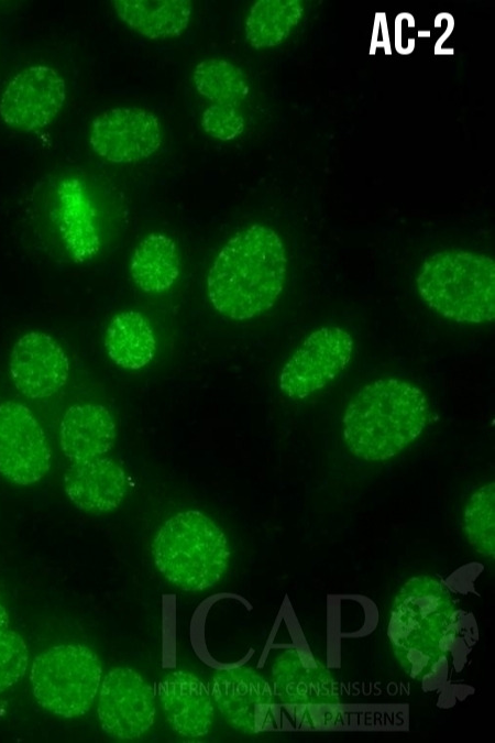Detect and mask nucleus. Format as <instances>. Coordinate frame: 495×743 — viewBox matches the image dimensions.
I'll use <instances>...</instances> for the list:
<instances>
[{"mask_svg":"<svg viewBox=\"0 0 495 743\" xmlns=\"http://www.w3.org/2000/svg\"><path fill=\"white\" fill-rule=\"evenodd\" d=\"M287 265L282 237L268 226L249 225L232 234L213 259L207 274V297L226 318L253 319L278 301Z\"/></svg>","mask_w":495,"mask_h":743,"instance_id":"1","label":"nucleus"},{"mask_svg":"<svg viewBox=\"0 0 495 743\" xmlns=\"http://www.w3.org/2000/svg\"><path fill=\"white\" fill-rule=\"evenodd\" d=\"M430 403L421 387L399 378L364 384L342 415V439L356 458L383 462L414 444L426 429Z\"/></svg>","mask_w":495,"mask_h":743,"instance_id":"2","label":"nucleus"},{"mask_svg":"<svg viewBox=\"0 0 495 743\" xmlns=\"http://www.w3.org/2000/svg\"><path fill=\"white\" fill-rule=\"evenodd\" d=\"M457 604L446 586L430 576H415L398 591L388 634L405 673L425 680L438 673L457 640Z\"/></svg>","mask_w":495,"mask_h":743,"instance_id":"3","label":"nucleus"},{"mask_svg":"<svg viewBox=\"0 0 495 743\" xmlns=\"http://www.w3.org/2000/svg\"><path fill=\"white\" fill-rule=\"evenodd\" d=\"M416 289L438 316L463 325L495 319V261L463 249H446L427 256L419 266Z\"/></svg>","mask_w":495,"mask_h":743,"instance_id":"4","label":"nucleus"},{"mask_svg":"<svg viewBox=\"0 0 495 743\" xmlns=\"http://www.w3.org/2000/svg\"><path fill=\"white\" fill-rule=\"evenodd\" d=\"M151 554L158 572L174 587L201 592L226 575L231 549L222 528L198 510L182 511L156 531Z\"/></svg>","mask_w":495,"mask_h":743,"instance_id":"5","label":"nucleus"},{"mask_svg":"<svg viewBox=\"0 0 495 743\" xmlns=\"http://www.w3.org/2000/svg\"><path fill=\"white\" fill-rule=\"evenodd\" d=\"M29 678L40 707L53 715L74 719L90 710L102 679V664L84 644H61L33 659Z\"/></svg>","mask_w":495,"mask_h":743,"instance_id":"6","label":"nucleus"},{"mask_svg":"<svg viewBox=\"0 0 495 743\" xmlns=\"http://www.w3.org/2000/svg\"><path fill=\"white\" fill-rule=\"evenodd\" d=\"M272 679L278 699L300 724L321 730L340 722L337 682L310 654L297 648L282 651L273 662Z\"/></svg>","mask_w":495,"mask_h":743,"instance_id":"7","label":"nucleus"},{"mask_svg":"<svg viewBox=\"0 0 495 743\" xmlns=\"http://www.w3.org/2000/svg\"><path fill=\"white\" fill-rule=\"evenodd\" d=\"M353 352L354 339L345 328L322 326L312 330L282 367L279 391L293 401L314 395L346 369Z\"/></svg>","mask_w":495,"mask_h":743,"instance_id":"8","label":"nucleus"},{"mask_svg":"<svg viewBox=\"0 0 495 743\" xmlns=\"http://www.w3.org/2000/svg\"><path fill=\"white\" fill-rule=\"evenodd\" d=\"M91 151L112 164H131L154 155L164 141L161 119L141 107H116L92 118L88 125Z\"/></svg>","mask_w":495,"mask_h":743,"instance_id":"9","label":"nucleus"},{"mask_svg":"<svg viewBox=\"0 0 495 743\" xmlns=\"http://www.w3.org/2000/svg\"><path fill=\"white\" fill-rule=\"evenodd\" d=\"M66 98V81L57 69L44 64L30 65L4 86L0 119L14 131L34 133L55 121Z\"/></svg>","mask_w":495,"mask_h":743,"instance_id":"10","label":"nucleus"},{"mask_svg":"<svg viewBox=\"0 0 495 743\" xmlns=\"http://www.w3.org/2000/svg\"><path fill=\"white\" fill-rule=\"evenodd\" d=\"M52 467L46 435L25 405L0 404V474L9 482L28 487L41 481Z\"/></svg>","mask_w":495,"mask_h":743,"instance_id":"11","label":"nucleus"},{"mask_svg":"<svg viewBox=\"0 0 495 743\" xmlns=\"http://www.w3.org/2000/svg\"><path fill=\"white\" fill-rule=\"evenodd\" d=\"M155 699L150 684L133 668H111L101 679L97 714L102 731L111 739H140L155 720Z\"/></svg>","mask_w":495,"mask_h":743,"instance_id":"12","label":"nucleus"},{"mask_svg":"<svg viewBox=\"0 0 495 743\" xmlns=\"http://www.w3.org/2000/svg\"><path fill=\"white\" fill-rule=\"evenodd\" d=\"M211 695L227 723L240 732L262 733L274 723L271 686L250 667L217 670L211 679Z\"/></svg>","mask_w":495,"mask_h":743,"instance_id":"13","label":"nucleus"},{"mask_svg":"<svg viewBox=\"0 0 495 743\" xmlns=\"http://www.w3.org/2000/svg\"><path fill=\"white\" fill-rule=\"evenodd\" d=\"M9 375L15 389L31 400L56 394L67 382L69 359L51 335L31 330L13 345L9 357Z\"/></svg>","mask_w":495,"mask_h":743,"instance_id":"14","label":"nucleus"},{"mask_svg":"<svg viewBox=\"0 0 495 743\" xmlns=\"http://www.w3.org/2000/svg\"><path fill=\"white\" fill-rule=\"evenodd\" d=\"M69 501L80 511L103 515L116 511L129 491V477L117 460L100 456L74 461L63 476Z\"/></svg>","mask_w":495,"mask_h":743,"instance_id":"15","label":"nucleus"},{"mask_svg":"<svg viewBox=\"0 0 495 743\" xmlns=\"http://www.w3.org/2000/svg\"><path fill=\"white\" fill-rule=\"evenodd\" d=\"M55 223L72 260L82 263L98 254L101 238L97 210L78 177L63 178L56 188Z\"/></svg>","mask_w":495,"mask_h":743,"instance_id":"16","label":"nucleus"},{"mask_svg":"<svg viewBox=\"0 0 495 743\" xmlns=\"http://www.w3.org/2000/svg\"><path fill=\"white\" fill-rule=\"evenodd\" d=\"M160 702L170 729L189 739L208 734L215 718L211 696L193 673L172 670L160 684Z\"/></svg>","mask_w":495,"mask_h":743,"instance_id":"17","label":"nucleus"},{"mask_svg":"<svg viewBox=\"0 0 495 743\" xmlns=\"http://www.w3.org/2000/svg\"><path fill=\"white\" fill-rule=\"evenodd\" d=\"M117 425L110 411L94 403L75 404L67 408L59 424V445L72 461L105 456L117 439Z\"/></svg>","mask_w":495,"mask_h":743,"instance_id":"18","label":"nucleus"},{"mask_svg":"<svg viewBox=\"0 0 495 743\" xmlns=\"http://www.w3.org/2000/svg\"><path fill=\"white\" fill-rule=\"evenodd\" d=\"M110 3L124 25L151 41L180 36L193 14L189 0H113Z\"/></svg>","mask_w":495,"mask_h":743,"instance_id":"19","label":"nucleus"},{"mask_svg":"<svg viewBox=\"0 0 495 743\" xmlns=\"http://www.w3.org/2000/svg\"><path fill=\"white\" fill-rule=\"evenodd\" d=\"M129 272L134 285L147 294H162L180 274V251L176 241L162 232H151L134 248Z\"/></svg>","mask_w":495,"mask_h":743,"instance_id":"20","label":"nucleus"},{"mask_svg":"<svg viewBox=\"0 0 495 743\" xmlns=\"http://www.w3.org/2000/svg\"><path fill=\"white\" fill-rule=\"evenodd\" d=\"M106 352L118 367L136 371L155 357L156 337L148 319L136 310L117 313L109 321L103 338Z\"/></svg>","mask_w":495,"mask_h":743,"instance_id":"21","label":"nucleus"},{"mask_svg":"<svg viewBox=\"0 0 495 743\" xmlns=\"http://www.w3.org/2000/svg\"><path fill=\"white\" fill-rule=\"evenodd\" d=\"M305 8L299 0H257L244 20V37L256 51L283 44L299 24Z\"/></svg>","mask_w":495,"mask_h":743,"instance_id":"22","label":"nucleus"},{"mask_svg":"<svg viewBox=\"0 0 495 743\" xmlns=\"http://www.w3.org/2000/svg\"><path fill=\"white\" fill-rule=\"evenodd\" d=\"M191 83L197 94L212 105L237 108L248 98L251 89L245 72L219 56L199 61L193 68Z\"/></svg>","mask_w":495,"mask_h":743,"instance_id":"23","label":"nucleus"},{"mask_svg":"<svg viewBox=\"0 0 495 743\" xmlns=\"http://www.w3.org/2000/svg\"><path fill=\"white\" fill-rule=\"evenodd\" d=\"M462 526L469 544L483 557L495 556V483L476 488L462 513Z\"/></svg>","mask_w":495,"mask_h":743,"instance_id":"24","label":"nucleus"},{"mask_svg":"<svg viewBox=\"0 0 495 743\" xmlns=\"http://www.w3.org/2000/svg\"><path fill=\"white\" fill-rule=\"evenodd\" d=\"M29 658V648L21 634L0 630V695L25 675Z\"/></svg>","mask_w":495,"mask_h":743,"instance_id":"25","label":"nucleus"},{"mask_svg":"<svg viewBox=\"0 0 495 743\" xmlns=\"http://www.w3.org/2000/svg\"><path fill=\"white\" fill-rule=\"evenodd\" d=\"M200 127L208 136L229 142L242 135L246 122L237 107L211 103L201 112Z\"/></svg>","mask_w":495,"mask_h":743,"instance_id":"26","label":"nucleus"},{"mask_svg":"<svg viewBox=\"0 0 495 743\" xmlns=\"http://www.w3.org/2000/svg\"><path fill=\"white\" fill-rule=\"evenodd\" d=\"M9 625V613L6 608L0 604V630L8 629Z\"/></svg>","mask_w":495,"mask_h":743,"instance_id":"27","label":"nucleus"}]
</instances>
